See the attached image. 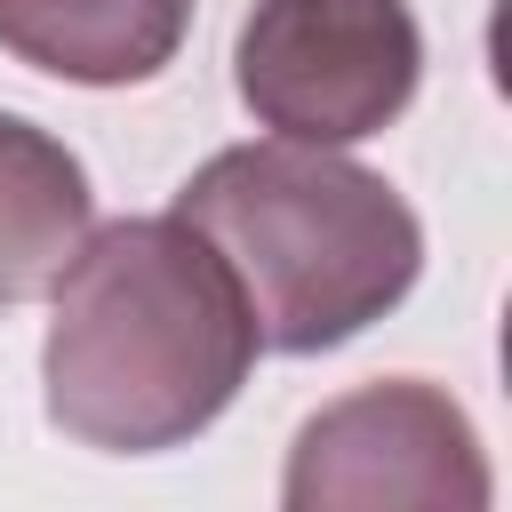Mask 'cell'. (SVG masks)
I'll list each match as a JSON object with an SVG mask.
<instances>
[{
  "label": "cell",
  "instance_id": "cell-6",
  "mask_svg": "<svg viewBox=\"0 0 512 512\" xmlns=\"http://www.w3.org/2000/svg\"><path fill=\"white\" fill-rule=\"evenodd\" d=\"M96 192L64 136L0 112V312L56 288L72 248L88 240Z\"/></svg>",
  "mask_w": 512,
  "mask_h": 512
},
{
  "label": "cell",
  "instance_id": "cell-3",
  "mask_svg": "<svg viewBox=\"0 0 512 512\" xmlns=\"http://www.w3.org/2000/svg\"><path fill=\"white\" fill-rule=\"evenodd\" d=\"M232 80L280 144L336 152L408 112L424 32L408 0H256L232 40Z\"/></svg>",
  "mask_w": 512,
  "mask_h": 512
},
{
  "label": "cell",
  "instance_id": "cell-2",
  "mask_svg": "<svg viewBox=\"0 0 512 512\" xmlns=\"http://www.w3.org/2000/svg\"><path fill=\"white\" fill-rule=\"evenodd\" d=\"M232 272L256 344L336 352L376 328L424 272L416 208L360 160L320 144H224L168 208Z\"/></svg>",
  "mask_w": 512,
  "mask_h": 512
},
{
  "label": "cell",
  "instance_id": "cell-4",
  "mask_svg": "<svg viewBox=\"0 0 512 512\" xmlns=\"http://www.w3.org/2000/svg\"><path fill=\"white\" fill-rule=\"evenodd\" d=\"M496 472L448 384L384 376L312 408L280 464V512H488Z\"/></svg>",
  "mask_w": 512,
  "mask_h": 512
},
{
  "label": "cell",
  "instance_id": "cell-1",
  "mask_svg": "<svg viewBox=\"0 0 512 512\" xmlns=\"http://www.w3.org/2000/svg\"><path fill=\"white\" fill-rule=\"evenodd\" d=\"M256 368V320L216 248L176 216L96 224L48 288V424L104 456L200 440Z\"/></svg>",
  "mask_w": 512,
  "mask_h": 512
},
{
  "label": "cell",
  "instance_id": "cell-5",
  "mask_svg": "<svg viewBox=\"0 0 512 512\" xmlns=\"http://www.w3.org/2000/svg\"><path fill=\"white\" fill-rule=\"evenodd\" d=\"M192 0H0V48L72 88H136L176 64Z\"/></svg>",
  "mask_w": 512,
  "mask_h": 512
}]
</instances>
